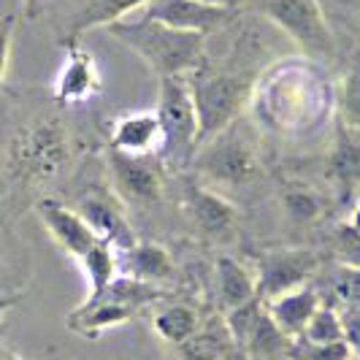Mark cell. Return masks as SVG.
<instances>
[{"label": "cell", "mask_w": 360, "mask_h": 360, "mask_svg": "<svg viewBox=\"0 0 360 360\" xmlns=\"http://www.w3.org/2000/svg\"><path fill=\"white\" fill-rule=\"evenodd\" d=\"M49 0H25V17L27 19H36L44 8H46Z\"/></svg>", "instance_id": "cell-32"}, {"label": "cell", "mask_w": 360, "mask_h": 360, "mask_svg": "<svg viewBox=\"0 0 360 360\" xmlns=\"http://www.w3.org/2000/svg\"><path fill=\"white\" fill-rule=\"evenodd\" d=\"M108 146L125 155H160L162 130L158 122V114L130 111L125 117H117L111 122Z\"/></svg>", "instance_id": "cell-16"}, {"label": "cell", "mask_w": 360, "mask_h": 360, "mask_svg": "<svg viewBox=\"0 0 360 360\" xmlns=\"http://www.w3.org/2000/svg\"><path fill=\"white\" fill-rule=\"evenodd\" d=\"M352 360H358V358H352Z\"/></svg>", "instance_id": "cell-38"}, {"label": "cell", "mask_w": 360, "mask_h": 360, "mask_svg": "<svg viewBox=\"0 0 360 360\" xmlns=\"http://www.w3.org/2000/svg\"><path fill=\"white\" fill-rule=\"evenodd\" d=\"M325 176L336 187L342 203L360 195V130L336 122L333 144L325 158Z\"/></svg>", "instance_id": "cell-14"}, {"label": "cell", "mask_w": 360, "mask_h": 360, "mask_svg": "<svg viewBox=\"0 0 360 360\" xmlns=\"http://www.w3.org/2000/svg\"><path fill=\"white\" fill-rule=\"evenodd\" d=\"M344 342L352 349V358L360 360V309H339Z\"/></svg>", "instance_id": "cell-31"}, {"label": "cell", "mask_w": 360, "mask_h": 360, "mask_svg": "<svg viewBox=\"0 0 360 360\" xmlns=\"http://www.w3.org/2000/svg\"><path fill=\"white\" fill-rule=\"evenodd\" d=\"M76 212L95 231L98 238L114 244L117 252H125V250H130L139 241L136 233H133V228H130V222H127L122 200H120V195L114 190H106V187L84 190V195L76 203Z\"/></svg>", "instance_id": "cell-12"}, {"label": "cell", "mask_w": 360, "mask_h": 360, "mask_svg": "<svg viewBox=\"0 0 360 360\" xmlns=\"http://www.w3.org/2000/svg\"><path fill=\"white\" fill-rule=\"evenodd\" d=\"M279 206L290 225L311 228L328 214V198L304 181H285L279 187Z\"/></svg>", "instance_id": "cell-22"}, {"label": "cell", "mask_w": 360, "mask_h": 360, "mask_svg": "<svg viewBox=\"0 0 360 360\" xmlns=\"http://www.w3.org/2000/svg\"><path fill=\"white\" fill-rule=\"evenodd\" d=\"M106 165L120 200L136 206H152L162 198L165 165L160 155H125L106 146Z\"/></svg>", "instance_id": "cell-9"}, {"label": "cell", "mask_w": 360, "mask_h": 360, "mask_svg": "<svg viewBox=\"0 0 360 360\" xmlns=\"http://www.w3.org/2000/svg\"><path fill=\"white\" fill-rule=\"evenodd\" d=\"M65 49H68V57H65V65L57 76L52 92V101L63 108L84 103V101H90V98H95L98 92L103 90L95 57L79 41L65 44Z\"/></svg>", "instance_id": "cell-15"}, {"label": "cell", "mask_w": 360, "mask_h": 360, "mask_svg": "<svg viewBox=\"0 0 360 360\" xmlns=\"http://www.w3.org/2000/svg\"><path fill=\"white\" fill-rule=\"evenodd\" d=\"M0 263H3V252H0Z\"/></svg>", "instance_id": "cell-37"}, {"label": "cell", "mask_w": 360, "mask_h": 360, "mask_svg": "<svg viewBox=\"0 0 360 360\" xmlns=\"http://www.w3.org/2000/svg\"><path fill=\"white\" fill-rule=\"evenodd\" d=\"M136 314H139L136 309H130V307H125V304H120V301H114V298H108L106 292H98V295H87V298L65 317V323H68V328H71L73 333L95 339V336L103 333L106 328L127 323V320H133Z\"/></svg>", "instance_id": "cell-17"}, {"label": "cell", "mask_w": 360, "mask_h": 360, "mask_svg": "<svg viewBox=\"0 0 360 360\" xmlns=\"http://www.w3.org/2000/svg\"><path fill=\"white\" fill-rule=\"evenodd\" d=\"M323 292L314 285H304V288L269 301L266 311H269V317L288 339H298L304 333V328L309 325V320L314 317V311L323 307Z\"/></svg>", "instance_id": "cell-18"}, {"label": "cell", "mask_w": 360, "mask_h": 360, "mask_svg": "<svg viewBox=\"0 0 360 360\" xmlns=\"http://www.w3.org/2000/svg\"><path fill=\"white\" fill-rule=\"evenodd\" d=\"M17 360H22V358H17Z\"/></svg>", "instance_id": "cell-39"}, {"label": "cell", "mask_w": 360, "mask_h": 360, "mask_svg": "<svg viewBox=\"0 0 360 360\" xmlns=\"http://www.w3.org/2000/svg\"><path fill=\"white\" fill-rule=\"evenodd\" d=\"M330 84L314 60L290 57L279 65H269L257 79L250 108L269 130L282 136H304L320 125L330 111Z\"/></svg>", "instance_id": "cell-3"}, {"label": "cell", "mask_w": 360, "mask_h": 360, "mask_svg": "<svg viewBox=\"0 0 360 360\" xmlns=\"http://www.w3.org/2000/svg\"><path fill=\"white\" fill-rule=\"evenodd\" d=\"M149 3L152 0H84V6L73 14L63 44H76L84 33H90L95 27H111L122 22L127 14H133L136 8H146Z\"/></svg>", "instance_id": "cell-19"}, {"label": "cell", "mask_w": 360, "mask_h": 360, "mask_svg": "<svg viewBox=\"0 0 360 360\" xmlns=\"http://www.w3.org/2000/svg\"><path fill=\"white\" fill-rule=\"evenodd\" d=\"M247 6L257 17L279 27L309 57L330 60L336 54V36L325 19L320 0H250Z\"/></svg>", "instance_id": "cell-7"}, {"label": "cell", "mask_w": 360, "mask_h": 360, "mask_svg": "<svg viewBox=\"0 0 360 360\" xmlns=\"http://www.w3.org/2000/svg\"><path fill=\"white\" fill-rule=\"evenodd\" d=\"M238 14L241 11L209 6V3H200V0H152L144 11V17L158 19V22L174 27V30L198 33L203 38L228 30L238 19Z\"/></svg>", "instance_id": "cell-11"}, {"label": "cell", "mask_w": 360, "mask_h": 360, "mask_svg": "<svg viewBox=\"0 0 360 360\" xmlns=\"http://www.w3.org/2000/svg\"><path fill=\"white\" fill-rule=\"evenodd\" d=\"M36 214L44 222L46 233L54 238V244L76 260L87 252L92 244L101 241L76 209L65 206L63 200L52 198V195H44V198L36 200Z\"/></svg>", "instance_id": "cell-13"}, {"label": "cell", "mask_w": 360, "mask_h": 360, "mask_svg": "<svg viewBox=\"0 0 360 360\" xmlns=\"http://www.w3.org/2000/svg\"><path fill=\"white\" fill-rule=\"evenodd\" d=\"M200 325L203 323H200L198 311L187 304H168L152 317L155 333L174 347H184L200 330Z\"/></svg>", "instance_id": "cell-24"}, {"label": "cell", "mask_w": 360, "mask_h": 360, "mask_svg": "<svg viewBox=\"0 0 360 360\" xmlns=\"http://www.w3.org/2000/svg\"><path fill=\"white\" fill-rule=\"evenodd\" d=\"M330 295L328 301L336 309H360V263H339L330 276Z\"/></svg>", "instance_id": "cell-26"}, {"label": "cell", "mask_w": 360, "mask_h": 360, "mask_svg": "<svg viewBox=\"0 0 360 360\" xmlns=\"http://www.w3.org/2000/svg\"><path fill=\"white\" fill-rule=\"evenodd\" d=\"M76 158V139L52 98L8 111L0 139V181L17 193H44Z\"/></svg>", "instance_id": "cell-1"}, {"label": "cell", "mask_w": 360, "mask_h": 360, "mask_svg": "<svg viewBox=\"0 0 360 360\" xmlns=\"http://www.w3.org/2000/svg\"><path fill=\"white\" fill-rule=\"evenodd\" d=\"M255 27L241 30L231 44V54L212 60L209 52L187 73V87L193 95V106L198 114V146L225 127L238 122V117L250 108L257 79L269 68L266 46L255 41Z\"/></svg>", "instance_id": "cell-2"}, {"label": "cell", "mask_w": 360, "mask_h": 360, "mask_svg": "<svg viewBox=\"0 0 360 360\" xmlns=\"http://www.w3.org/2000/svg\"><path fill=\"white\" fill-rule=\"evenodd\" d=\"M200 3H209V6H219V8H231V11H241L250 0H200Z\"/></svg>", "instance_id": "cell-33"}, {"label": "cell", "mask_w": 360, "mask_h": 360, "mask_svg": "<svg viewBox=\"0 0 360 360\" xmlns=\"http://www.w3.org/2000/svg\"><path fill=\"white\" fill-rule=\"evenodd\" d=\"M155 114H158V122L162 130V165L168 171L190 168V162L198 152V114H195L193 95H190L184 76L160 79Z\"/></svg>", "instance_id": "cell-6"}, {"label": "cell", "mask_w": 360, "mask_h": 360, "mask_svg": "<svg viewBox=\"0 0 360 360\" xmlns=\"http://www.w3.org/2000/svg\"><path fill=\"white\" fill-rule=\"evenodd\" d=\"M181 212L193 233L206 241H228L238 228V209L231 203V198H225L195 176H190L181 187Z\"/></svg>", "instance_id": "cell-10"}, {"label": "cell", "mask_w": 360, "mask_h": 360, "mask_svg": "<svg viewBox=\"0 0 360 360\" xmlns=\"http://www.w3.org/2000/svg\"><path fill=\"white\" fill-rule=\"evenodd\" d=\"M19 298H22V292H14V295H0V320L6 317V311H8V309L17 307Z\"/></svg>", "instance_id": "cell-34"}, {"label": "cell", "mask_w": 360, "mask_h": 360, "mask_svg": "<svg viewBox=\"0 0 360 360\" xmlns=\"http://www.w3.org/2000/svg\"><path fill=\"white\" fill-rule=\"evenodd\" d=\"M122 260H125V274L127 276H136L141 282L149 285H158L174 279L176 274V263H174V255L168 252L162 244L158 241H136L130 250H125Z\"/></svg>", "instance_id": "cell-21"}, {"label": "cell", "mask_w": 360, "mask_h": 360, "mask_svg": "<svg viewBox=\"0 0 360 360\" xmlns=\"http://www.w3.org/2000/svg\"><path fill=\"white\" fill-rule=\"evenodd\" d=\"M320 271V255L311 250H269L255 257L257 298L269 304L292 290L311 285Z\"/></svg>", "instance_id": "cell-8"}, {"label": "cell", "mask_w": 360, "mask_h": 360, "mask_svg": "<svg viewBox=\"0 0 360 360\" xmlns=\"http://www.w3.org/2000/svg\"><path fill=\"white\" fill-rule=\"evenodd\" d=\"M79 263H82V269L87 274V282H90L87 295L103 292L120 276V252L114 244H108L103 238L98 244H92L90 250L79 257Z\"/></svg>", "instance_id": "cell-25"}, {"label": "cell", "mask_w": 360, "mask_h": 360, "mask_svg": "<svg viewBox=\"0 0 360 360\" xmlns=\"http://www.w3.org/2000/svg\"><path fill=\"white\" fill-rule=\"evenodd\" d=\"M214 282H217V298L219 304L228 309H238L257 298V282H255V271L241 263L238 257L222 255L214 263Z\"/></svg>", "instance_id": "cell-20"}, {"label": "cell", "mask_w": 360, "mask_h": 360, "mask_svg": "<svg viewBox=\"0 0 360 360\" xmlns=\"http://www.w3.org/2000/svg\"><path fill=\"white\" fill-rule=\"evenodd\" d=\"M111 36L127 49L139 54L158 79L187 76L206 57V38L198 33H184L162 25L158 19H122L106 27Z\"/></svg>", "instance_id": "cell-4"}, {"label": "cell", "mask_w": 360, "mask_h": 360, "mask_svg": "<svg viewBox=\"0 0 360 360\" xmlns=\"http://www.w3.org/2000/svg\"><path fill=\"white\" fill-rule=\"evenodd\" d=\"M347 228L352 231V236L358 238V244H360V198H358V206L352 209V217H349V222H347Z\"/></svg>", "instance_id": "cell-35"}, {"label": "cell", "mask_w": 360, "mask_h": 360, "mask_svg": "<svg viewBox=\"0 0 360 360\" xmlns=\"http://www.w3.org/2000/svg\"><path fill=\"white\" fill-rule=\"evenodd\" d=\"M309 344H336L344 342V330H342V317H339V309L330 307L328 301H323V307L314 311V317L309 320V325L304 328V333L298 336Z\"/></svg>", "instance_id": "cell-27"}, {"label": "cell", "mask_w": 360, "mask_h": 360, "mask_svg": "<svg viewBox=\"0 0 360 360\" xmlns=\"http://www.w3.org/2000/svg\"><path fill=\"white\" fill-rule=\"evenodd\" d=\"M0 360H17V358H8V355H0Z\"/></svg>", "instance_id": "cell-36"}, {"label": "cell", "mask_w": 360, "mask_h": 360, "mask_svg": "<svg viewBox=\"0 0 360 360\" xmlns=\"http://www.w3.org/2000/svg\"><path fill=\"white\" fill-rule=\"evenodd\" d=\"M290 344H292V339H288L276 328V323L271 320L269 311H266V304H263L260 317L255 320L250 336L241 344V352H247L250 360H279V358H288Z\"/></svg>", "instance_id": "cell-23"}, {"label": "cell", "mask_w": 360, "mask_h": 360, "mask_svg": "<svg viewBox=\"0 0 360 360\" xmlns=\"http://www.w3.org/2000/svg\"><path fill=\"white\" fill-rule=\"evenodd\" d=\"M288 358L290 360H352V349L347 347V342L309 344L304 339H292Z\"/></svg>", "instance_id": "cell-29"}, {"label": "cell", "mask_w": 360, "mask_h": 360, "mask_svg": "<svg viewBox=\"0 0 360 360\" xmlns=\"http://www.w3.org/2000/svg\"><path fill=\"white\" fill-rule=\"evenodd\" d=\"M14 30H17V17H0V87L8 71V60H11V44H14Z\"/></svg>", "instance_id": "cell-30"}, {"label": "cell", "mask_w": 360, "mask_h": 360, "mask_svg": "<svg viewBox=\"0 0 360 360\" xmlns=\"http://www.w3.org/2000/svg\"><path fill=\"white\" fill-rule=\"evenodd\" d=\"M339 120L360 130V63L344 76L339 87Z\"/></svg>", "instance_id": "cell-28"}, {"label": "cell", "mask_w": 360, "mask_h": 360, "mask_svg": "<svg viewBox=\"0 0 360 360\" xmlns=\"http://www.w3.org/2000/svg\"><path fill=\"white\" fill-rule=\"evenodd\" d=\"M190 168L195 171V179L209 184L212 190L231 193V190H244L260 179L263 160L252 133L241 130L238 122H233L198 146Z\"/></svg>", "instance_id": "cell-5"}]
</instances>
